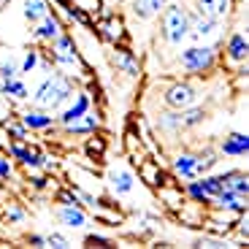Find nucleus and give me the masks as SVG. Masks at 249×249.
Returning a JSON list of instances; mask_svg holds the SVG:
<instances>
[{"mask_svg":"<svg viewBox=\"0 0 249 249\" xmlns=\"http://www.w3.org/2000/svg\"><path fill=\"white\" fill-rule=\"evenodd\" d=\"M190 33V14L181 6H165L162 8V36L171 44H181V38Z\"/></svg>","mask_w":249,"mask_h":249,"instance_id":"obj_1","label":"nucleus"},{"mask_svg":"<svg viewBox=\"0 0 249 249\" xmlns=\"http://www.w3.org/2000/svg\"><path fill=\"white\" fill-rule=\"evenodd\" d=\"M68 95H71L68 79L54 76V79H49V81L41 84V89L36 92V103H38V106H44V108H54V106H60Z\"/></svg>","mask_w":249,"mask_h":249,"instance_id":"obj_2","label":"nucleus"},{"mask_svg":"<svg viewBox=\"0 0 249 249\" xmlns=\"http://www.w3.org/2000/svg\"><path fill=\"white\" fill-rule=\"evenodd\" d=\"M214 65V52L212 49H200V46H193V49L181 52V68L190 71V73H200V71H209Z\"/></svg>","mask_w":249,"mask_h":249,"instance_id":"obj_3","label":"nucleus"},{"mask_svg":"<svg viewBox=\"0 0 249 249\" xmlns=\"http://www.w3.org/2000/svg\"><path fill=\"white\" fill-rule=\"evenodd\" d=\"M162 98H165V106L168 108L181 111V108H187V106H193L195 103V89L190 87V84H171Z\"/></svg>","mask_w":249,"mask_h":249,"instance_id":"obj_4","label":"nucleus"},{"mask_svg":"<svg viewBox=\"0 0 249 249\" xmlns=\"http://www.w3.org/2000/svg\"><path fill=\"white\" fill-rule=\"evenodd\" d=\"M217 22L219 19H214V17L195 14V17L190 19V33H193V38H206V36H212V33L217 30Z\"/></svg>","mask_w":249,"mask_h":249,"instance_id":"obj_5","label":"nucleus"},{"mask_svg":"<svg viewBox=\"0 0 249 249\" xmlns=\"http://www.w3.org/2000/svg\"><path fill=\"white\" fill-rule=\"evenodd\" d=\"M228 3H231V0H195V8H198V14H203V17L222 19L225 14H228Z\"/></svg>","mask_w":249,"mask_h":249,"instance_id":"obj_6","label":"nucleus"},{"mask_svg":"<svg viewBox=\"0 0 249 249\" xmlns=\"http://www.w3.org/2000/svg\"><path fill=\"white\" fill-rule=\"evenodd\" d=\"M165 8V0H133V14L138 19H149Z\"/></svg>","mask_w":249,"mask_h":249,"instance_id":"obj_7","label":"nucleus"},{"mask_svg":"<svg viewBox=\"0 0 249 249\" xmlns=\"http://www.w3.org/2000/svg\"><path fill=\"white\" fill-rule=\"evenodd\" d=\"M219 181H222V190H231V193H236V195H247V190H249L247 176H244L241 171H233V174H228V176H219Z\"/></svg>","mask_w":249,"mask_h":249,"instance_id":"obj_8","label":"nucleus"},{"mask_svg":"<svg viewBox=\"0 0 249 249\" xmlns=\"http://www.w3.org/2000/svg\"><path fill=\"white\" fill-rule=\"evenodd\" d=\"M33 33H36V38H57V36H60V25H57L54 17H49V14H46V17L38 22V27Z\"/></svg>","mask_w":249,"mask_h":249,"instance_id":"obj_9","label":"nucleus"},{"mask_svg":"<svg viewBox=\"0 0 249 249\" xmlns=\"http://www.w3.org/2000/svg\"><path fill=\"white\" fill-rule=\"evenodd\" d=\"M247 146H249L247 136H241V133H233V136L222 143V152H225V155H247Z\"/></svg>","mask_w":249,"mask_h":249,"instance_id":"obj_10","label":"nucleus"},{"mask_svg":"<svg viewBox=\"0 0 249 249\" xmlns=\"http://www.w3.org/2000/svg\"><path fill=\"white\" fill-rule=\"evenodd\" d=\"M57 217H60L62 225H68V228H84V222H87V219H84V214H81L79 209H71V206L60 209V214H57Z\"/></svg>","mask_w":249,"mask_h":249,"instance_id":"obj_11","label":"nucleus"},{"mask_svg":"<svg viewBox=\"0 0 249 249\" xmlns=\"http://www.w3.org/2000/svg\"><path fill=\"white\" fill-rule=\"evenodd\" d=\"M228 54H231L233 62H241L244 57H247V41H244V36H231V41H228Z\"/></svg>","mask_w":249,"mask_h":249,"instance_id":"obj_12","label":"nucleus"},{"mask_svg":"<svg viewBox=\"0 0 249 249\" xmlns=\"http://www.w3.org/2000/svg\"><path fill=\"white\" fill-rule=\"evenodd\" d=\"M98 127V117H92V114H81L79 119H73V122H68V130L71 133H89Z\"/></svg>","mask_w":249,"mask_h":249,"instance_id":"obj_13","label":"nucleus"},{"mask_svg":"<svg viewBox=\"0 0 249 249\" xmlns=\"http://www.w3.org/2000/svg\"><path fill=\"white\" fill-rule=\"evenodd\" d=\"M46 17V3L44 0H27L25 3V19L27 22H41Z\"/></svg>","mask_w":249,"mask_h":249,"instance_id":"obj_14","label":"nucleus"},{"mask_svg":"<svg viewBox=\"0 0 249 249\" xmlns=\"http://www.w3.org/2000/svg\"><path fill=\"white\" fill-rule=\"evenodd\" d=\"M179 119H181V127H193V124H198L206 119V108H190L187 106V108H181Z\"/></svg>","mask_w":249,"mask_h":249,"instance_id":"obj_15","label":"nucleus"},{"mask_svg":"<svg viewBox=\"0 0 249 249\" xmlns=\"http://www.w3.org/2000/svg\"><path fill=\"white\" fill-rule=\"evenodd\" d=\"M87 108H89V98H87V95H81V98L76 100V106L62 114V122L68 124V122H73V119H79L81 114H87Z\"/></svg>","mask_w":249,"mask_h":249,"instance_id":"obj_16","label":"nucleus"},{"mask_svg":"<svg viewBox=\"0 0 249 249\" xmlns=\"http://www.w3.org/2000/svg\"><path fill=\"white\" fill-rule=\"evenodd\" d=\"M25 124H27V127L41 130V127H49V124H52V117H46V114H41V111H27L25 114Z\"/></svg>","mask_w":249,"mask_h":249,"instance_id":"obj_17","label":"nucleus"},{"mask_svg":"<svg viewBox=\"0 0 249 249\" xmlns=\"http://www.w3.org/2000/svg\"><path fill=\"white\" fill-rule=\"evenodd\" d=\"M3 92L6 95H14V98H27V89H25V84L22 81H17V79H3Z\"/></svg>","mask_w":249,"mask_h":249,"instance_id":"obj_18","label":"nucleus"},{"mask_svg":"<svg viewBox=\"0 0 249 249\" xmlns=\"http://www.w3.org/2000/svg\"><path fill=\"white\" fill-rule=\"evenodd\" d=\"M217 162V157H214V152L212 149H206V152H200L198 157H195V174H203V171H209Z\"/></svg>","mask_w":249,"mask_h":249,"instance_id":"obj_19","label":"nucleus"},{"mask_svg":"<svg viewBox=\"0 0 249 249\" xmlns=\"http://www.w3.org/2000/svg\"><path fill=\"white\" fill-rule=\"evenodd\" d=\"M176 171H179L181 176H193V174H195V157H193V155L176 157Z\"/></svg>","mask_w":249,"mask_h":249,"instance_id":"obj_20","label":"nucleus"},{"mask_svg":"<svg viewBox=\"0 0 249 249\" xmlns=\"http://www.w3.org/2000/svg\"><path fill=\"white\" fill-rule=\"evenodd\" d=\"M111 179H114V190H117V193H127V190L133 187V176L127 174V171H119V174L111 176Z\"/></svg>","mask_w":249,"mask_h":249,"instance_id":"obj_21","label":"nucleus"},{"mask_svg":"<svg viewBox=\"0 0 249 249\" xmlns=\"http://www.w3.org/2000/svg\"><path fill=\"white\" fill-rule=\"evenodd\" d=\"M114 62H117V65H119V68H122L127 76H136V73H138V65H136V62H133L127 54H124V52H119V54L114 57Z\"/></svg>","mask_w":249,"mask_h":249,"instance_id":"obj_22","label":"nucleus"},{"mask_svg":"<svg viewBox=\"0 0 249 249\" xmlns=\"http://www.w3.org/2000/svg\"><path fill=\"white\" fill-rule=\"evenodd\" d=\"M200 187H203L206 195H214V198L222 193V181H219V179H203V181H200Z\"/></svg>","mask_w":249,"mask_h":249,"instance_id":"obj_23","label":"nucleus"},{"mask_svg":"<svg viewBox=\"0 0 249 249\" xmlns=\"http://www.w3.org/2000/svg\"><path fill=\"white\" fill-rule=\"evenodd\" d=\"M160 124L165 127V130H179V127H181V119H179V114H162V117H160Z\"/></svg>","mask_w":249,"mask_h":249,"instance_id":"obj_24","label":"nucleus"},{"mask_svg":"<svg viewBox=\"0 0 249 249\" xmlns=\"http://www.w3.org/2000/svg\"><path fill=\"white\" fill-rule=\"evenodd\" d=\"M46 244H52V247H68V241L62 236H57V233H52V236H46Z\"/></svg>","mask_w":249,"mask_h":249,"instance_id":"obj_25","label":"nucleus"},{"mask_svg":"<svg viewBox=\"0 0 249 249\" xmlns=\"http://www.w3.org/2000/svg\"><path fill=\"white\" fill-rule=\"evenodd\" d=\"M190 193H193V198H198V200H206L209 195L203 193V187L200 184H190Z\"/></svg>","mask_w":249,"mask_h":249,"instance_id":"obj_26","label":"nucleus"},{"mask_svg":"<svg viewBox=\"0 0 249 249\" xmlns=\"http://www.w3.org/2000/svg\"><path fill=\"white\" fill-rule=\"evenodd\" d=\"M0 76H3V79H14V76H17V68H14V65H3V68H0Z\"/></svg>","mask_w":249,"mask_h":249,"instance_id":"obj_27","label":"nucleus"},{"mask_svg":"<svg viewBox=\"0 0 249 249\" xmlns=\"http://www.w3.org/2000/svg\"><path fill=\"white\" fill-rule=\"evenodd\" d=\"M33 65H36V54H33V52H30V54L25 57V65H22V68H25V71H30Z\"/></svg>","mask_w":249,"mask_h":249,"instance_id":"obj_28","label":"nucleus"},{"mask_svg":"<svg viewBox=\"0 0 249 249\" xmlns=\"http://www.w3.org/2000/svg\"><path fill=\"white\" fill-rule=\"evenodd\" d=\"M68 46H71L68 38H57V49H60V52H68Z\"/></svg>","mask_w":249,"mask_h":249,"instance_id":"obj_29","label":"nucleus"},{"mask_svg":"<svg viewBox=\"0 0 249 249\" xmlns=\"http://www.w3.org/2000/svg\"><path fill=\"white\" fill-rule=\"evenodd\" d=\"M11 174V168H8V162L6 160H0V176H8Z\"/></svg>","mask_w":249,"mask_h":249,"instance_id":"obj_30","label":"nucleus"},{"mask_svg":"<svg viewBox=\"0 0 249 249\" xmlns=\"http://www.w3.org/2000/svg\"><path fill=\"white\" fill-rule=\"evenodd\" d=\"M108 36H119V22H117V25L108 22Z\"/></svg>","mask_w":249,"mask_h":249,"instance_id":"obj_31","label":"nucleus"},{"mask_svg":"<svg viewBox=\"0 0 249 249\" xmlns=\"http://www.w3.org/2000/svg\"><path fill=\"white\" fill-rule=\"evenodd\" d=\"M11 133H14L17 138H22V136H25V130H22V127H11Z\"/></svg>","mask_w":249,"mask_h":249,"instance_id":"obj_32","label":"nucleus"},{"mask_svg":"<svg viewBox=\"0 0 249 249\" xmlns=\"http://www.w3.org/2000/svg\"><path fill=\"white\" fill-rule=\"evenodd\" d=\"M8 217H11V219H22V212H19V209H14V212L8 214Z\"/></svg>","mask_w":249,"mask_h":249,"instance_id":"obj_33","label":"nucleus"}]
</instances>
